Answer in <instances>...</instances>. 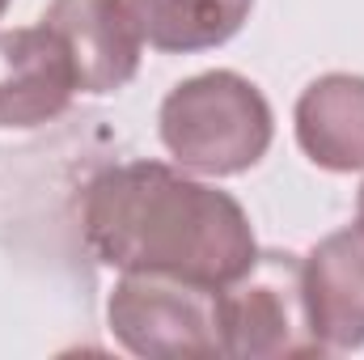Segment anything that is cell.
<instances>
[{
  "instance_id": "6da1fadb",
  "label": "cell",
  "mask_w": 364,
  "mask_h": 360,
  "mask_svg": "<svg viewBox=\"0 0 364 360\" xmlns=\"http://www.w3.org/2000/svg\"><path fill=\"white\" fill-rule=\"evenodd\" d=\"M81 238L114 271H166L212 288L233 284L259 259L246 208L166 162H123L90 179Z\"/></svg>"
},
{
  "instance_id": "277c9868",
  "label": "cell",
  "mask_w": 364,
  "mask_h": 360,
  "mask_svg": "<svg viewBox=\"0 0 364 360\" xmlns=\"http://www.w3.org/2000/svg\"><path fill=\"white\" fill-rule=\"evenodd\" d=\"M220 339L225 356L237 360L326 356L305 318L296 255L259 250L250 271L220 288Z\"/></svg>"
},
{
  "instance_id": "ba28073f",
  "label": "cell",
  "mask_w": 364,
  "mask_h": 360,
  "mask_svg": "<svg viewBox=\"0 0 364 360\" xmlns=\"http://www.w3.org/2000/svg\"><path fill=\"white\" fill-rule=\"evenodd\" d=\"M292 127L301 153L331 174L364 170V77L360 73H326L309 81L296 106Z\"/></svg>"
},
{
  "instance_id": "8992f818",
  "label": "cell",
  "mask_w": 364,
  "mask_h": 360,
  "mask_svg": "<svg viewBox=\"0 0 364 360\" xmlns=\"http://www.w3.org/2000/svg\"><path fill=\"white\" fill-rule=\"evenodd\" d=\"M81 93L73 55L51 26L0 30V132H30L60 119Z\"/></svg>"
},
{
  "instance_id": "3957f363",
  "label": "cell",
  "mask_w": 364,
  "mask_h": 360,
  "mask_svg": "<svg viewBox=\"0 0 364 360\" xmlns=\"http://www.w3.org/2000/svg\"><path fill=\"white\" fill-rule=\"evenodd\" d=\"M106 322L123 352L144 360L225 356L220 288L166 271H123L106 297Z\"/></svg>"
},
{
  "instance_id": "7a4b0ae2",
  "label": "cell",
  "mask_w": 364,
  "mask_h": 360,
  "mask_svg": "<svg viewBox=\"0 0 364 360\" xmlns=\"http://www.w3.org/2000/svg\"><path fill=\"white\" fill-rule=\"evenodd\" d=\"M157 132L182 170L233 179L267 157L275 140V115L250 77L233 68H212L178 81L161 97Z\"/></svg>"
},
{
  "instance_id": "9c48e42d",
  "label": "cell",
  "mask_w": 364,
  "mask_h": 360,
  "mask_svg": "<svg viewBox=\"0 0 364 360\" xmlns=\"http://www.w3.org/2000/svg\"><path fill=\"white\" fill-rule=\"evenodd\" d=\"M250 9L255 0H132L140 34L166 55H195L229 43Z\"/></svg>"
},
{
  "instance_id": "30bf717a",
  "label": "cell",
  "mask_w": 364,
  "mask_h": 360,
  "mask_svg": "<svg viewBox=\"0 0 364 360\" xmlns=\"http://www.w3.org/2000/svg\"><path fill=\"white\" fill-rule=\"evenodd\" d=\"M356 221L364 225V182H360V195H356Z\"/></svg>"
},
{
  "instance_id": "52a82bcc",
  "label": "cell",
  "mask_w": 364,
  "mask_h": 360,
  "mask_svg": "<svg viewBox=\"0 0 364 360\" xmlns=\"http://www.w3.org/2000/svg\"><path fill=\"white\" fill-rule=\"evenodd\" d=\"M305 318L322 352L364 348V225L326 233L309 255H301Z\"/></svg>"
},
{
  "instance_id": "5b68a950",
  "label": "cell",
  "mask_w": 364,
  "mask_h": 360,
  "mask_svg": "<svg viewBox=\"0 0 364 360\" xmlns=\"http://www.w3.org/2000/svg\"><path fill=\"white\" fill-rule=\"evenodd\" d=\"M38 21L64 38L81 93L106 97L136 81L144 34L132 0H51Z\"/></svg>"
},
{
  "instance_id": "8fae6325",
  "label": "cell",
  "mask_w": 364,
  "mask_h": 360,
  "mask_svg": "<svg viewBox=\"0 0 364 360\" xmlns=\"http://www.w3.org/2000/svg\"><path fill=\"white\" fill-rule=\"evenodd\" d=\"M9 4H13V0H0V17H4V9H9Z\"/></svg>"
}]
</instances>
